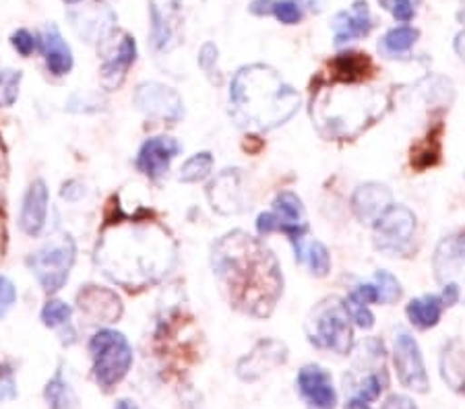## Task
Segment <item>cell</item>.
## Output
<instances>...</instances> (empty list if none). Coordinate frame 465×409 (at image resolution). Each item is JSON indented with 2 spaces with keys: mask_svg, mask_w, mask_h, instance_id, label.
Instances as JSON below:
<instances>
[{
  "mask_svg": "<svg viewBox=\"0 0 465 409\" xmlns=\"http://www.w3.org/2000/svg\"><path fill=\"white\" fill-rule=\"evenodd\" d=\"M440 135H442V122H439L429 132V137L420 141L416 149H411V168L426 170L434 166L440 158Z\"/></svg>",
  "mask_w": 465,
  "mask_h": 409,
  "instance_id": "obj_30",
  "label": "cell"
},
{
  "mask_svg": "<svg viewBox=\"0 0 465 409\" xmlns=\"http://www.w3.org/2000/svg\"><path fill=\"white\" fill-rule=\"evenodd\" d=\"M387 6L391 9L393 17L401 24H410L414 19V0H387Z\"/></svg>",
  "mask_w": 465,
  "mask_h": 409,
  "instance_id": "obj_41",
  "label": "cell"
},
{
  "mask_svg": "<svg viewBox=\"0 0 465 409\" xmlns=\"http://www.w3.org/2000/svg\"><path fill=\"white\" fill-rule=\"evenodd\" d=\"M306 335L317 349L348 355L354 347V326L346 302L340 297H325L319 302L306 321Z\"/></svg>",
  "mask_w": 465,
  "mask_h": 409,
  "instance_id": "obj_5",
  "label": "cell"
},
{
  "mask_svg": "<svg viewBox=\"0 0 465 409\" xmlns=\"http://www.w3.org/2000/svg\"><path fill=\"white\" fill-rule=\"evenodd\" d=\"M71 21L74 32H77L87 42H102L112 34L116 24V15L102 0H94V3L85 5L84 9L73 11Z\"/></svg>",
  "mask_w": 465,
  "mask_h": 409,
  "instance_id": "obj_16",
  "label": "cell"
},
{
  "mask_svg": "<svg viewBox=\"0 0 465 409\" xmlns=\"http://www.w3.org/2000/svg\"><path fill=\"white\" fill-rule=\"evenodd\" d=\"M257 229L261 236L275 232L286 234L296 250L306 240V232H309V221H306L302 200L292 190L280 192L273 200V211L259 215Z\"/></svg>",
  "mask_w": 465,
  "mask_h": 409,
  "instance_id": "obj_8",
  "label": "cell"
},
{
  "mask_svg": "<svg viewBox=\"0 0 465 409\" xmlns=\"http://www.w3.org/2000/svg\"><path fill=\"white\" fill-rule=\"evenodd\" d=\"M77 258V244L69 234H60L27 257V267L48 294L63 289Z\"/></svg>",
  "mask_w": 465,
  "mask_h": 409,
  "instance_id": "obj_7",
  "label": "cell"
},
{
  "mask_svg": "<svg viewBox=\"0 0 465 409\" xmlns=\"http://www.w3.org/2000/svg\"><path fill=\"white\" fill-rule=\"evenodd\" d=\"M212 168H213V155L212 153H209V151L194 153L193 158L186 160L184 166L180 168L178 180L186 182V184L201 182V180H205L209 174H212Z\"/></svg>",
  "mask_w": 465,
  "mask_h": 409,
  "instance_id": "obj_33",
  "label": "cell"
},
{
  "mask_svg": "<svg viewBox=\"0 0 465 409\" xmlns=\"http://www.w3.org/2000/svg\"><path fill=\"white\" fill-rule=\"evenodd\" d=\"M71 318H73V308L66 302L50 300L46 302V307L42 308V323L50 326V329L63 331L64 344H74V329L71 325Z\"/></svg>",
  "mask_w": 465,
  "mask_h": 409,
  "instance_id": "obj_29",
  "label": "cell"
},
{
  "mask_svg": "<svg viewBox=\"0 0 465 409\" xmlns=\"http://www.w3.org/2000/svg\"><path fill=\"white\" fill-rule=\"evenodd\" d=\"M288 360V347L282 341L265 339L252 352L238 362V376L242 381H257L265 372L282 366Z\"/></svg>",
  "mask_w": 465,
  "mask_h": 409,
  "instance_id": "obj_18",
  "label": "cell"
},
{
  "mask_svg": "<svg viewBox=\"0 0 465 409\" xmlns=\"http://www.w3.org/2000/svg\"><path fill=\"white\" fill-rule=\"evenodd\" d=\"M134 58H137V44H134L131 35L124 34L116 50L104 61L100 69V81L108 92H114V89L124 83L126 73L134 64Z\"/></svg>",
  "mask_w": 465,
  "mask_h": 409,
  "instance_id": "obj_22",
  "label": "cell"
},
{
  "mask_svg": "<svg viewBox=\"0 0 465 409\" xmlns=\"http://www.w3.org/2000/svg\"><path fill=\"white\" fill-rule=\"evenodd\" d=\"M440 376L449 389L457 395H465V346L460 339H451L442 347Z\"/></svg>",
  "mask_w": 465,
  "mask_h": 409,
  "instance_id": "obj_25",
  "label": "cell"
},
{
  "mask_svg": "<svg viewBox=\"0 0 465 409\" xmlns=\"http://www.w3.org/2000/svg\"><path fill=\"white\" fill-rule=\"evenodd\" d=\"M273 5H275V0H252L249 11L252 15H259V17H262V15L273 13Z\"/></svg>",
  "mask_w": 465,
  "mask_h": 409,
  "instance_id": "obj_44",
  "label": "cell"
},
{
  "mask_svg": "<svg viewBox=\"0 0 465 409\" xmlns=\"http://www.w3.org/2000/svg\"><path fill=\"white\" fill-rule=\"evenodd\" d=\"M44 397L48 401L50 409H77V397L71 391L69 383L64 381L63 370H58L54 376L50 378L44 391Z\"/></svg>",
  "mask_w": 465,
  "mask_h": 409,
  "instance_id": "obj_31",
  "label": "cell"
},
{
  "mask_svg": "<svg viewBox=\"0 0 465 409\" xmlns=\"http://www.w3.org/2000/svg\"><path fill=\"white\" fill-rule=\"evenodd\" d=\"M387 102L377 92L364 89H319L312 98V121L322 137L356 139L366 126L379 121Z\"/></svg>",
  "mask_w": 465,
  "mask_h": 409,
  "instance_id": "obj_4",
  "label": "cell"
},
{
  "mask_svg": "<svg viewBox=\"0 0 465 409\" xmlns=\"http://www.w3.org/2000/svg\"><path fill=\"white\" fill-rule=\"evenodd\" d=\"M391 190L385 184H362L351 195V211L362 223H374L391 207Z\"/></svg>",
  "mask_w": 465,
  "mask_h": 409,
  "instance_id": "obj_21",
  "label": "cell"
},
{
  "mask_svg": "<svg viewBox=\"0 0 465 409\" xmlns=\"http://www.w3.org/2000/svg\"><path fill=\"white\" fill-rule=\"evenodd\" d=\"M374 247L389 257H406L416 236V215L408 207L391 205L372 223Z\"/></svg>",
  "mask_w": 465,
  "mask_h": 409,
  "instance_id": "obj_9",
  "label": "cell"
},
{
  "mask_svg": "<svg viewBox=\"0 0 465 409\" xmlns=\"http://www.w3.org/2000/svg\"><path fill=\"white\" fill-rule=\"evenodd\" d=\"M94 378L104 391H112L133 366V347L123 333L114 329L97 331L89 341Z\"/></svg>",
  "mask_w": 465,
  "mask_h": 409,
  "instance_id": "obj_6",
  "label": "cell"
},
{
  "mask_svg": "<svg viewBox=\"0 0 465 409\" xmlns=\"http://www.w3.org/2000/svg\"><path fill=\"white\" fill-rule=\"evenodd\" d=\"M212 265L232 307L254 318L272 316L283 294V275L259 238L236 229L213 247Z\"/></svg>",
  "mask_w": 465,
  "mask_h": 409,
  "instance_id": "obj_1",
  "label": "cell"
},
{
  "mask_svg": "<svg viewBox=\"0 0 465 409\" xmlns=\"http://www.w3.org/2000/svg\"><path fill=\"white\" fill-rule=\"evenodd\" d=\"M17 302V289H15L13 281L5 275H0V318L9 315V310Z\"/></svg>",
  "mask_w": 465,
  "mask_h": 409,
  "instance_id": "obj_39",
  "label": "cell"
},
{
  "mask_svg": "<svg viewBox=\"0 0 465 409\" xmlns=\"http://www.w3.org/2000/svg\"><path fill=\"white\" fill-rule=\"evenodd\" d=\"M11 44H13V48L17 50L21 56H29L35 50V46H37L35 37L29 34L27 29H17V32L11 35Z\"/></svg>",
  "mask_w": 465,
  "mask_h": 409,
  "instance_id": "obj_40",
  "label": "cell"
},
{
  "mask_svg": "<svg viewBox=\"0 0 465 409\" xmlns=\"http://www.w3.org/2000/svg\"><path fill=\"white\" fill-rule=\"evenodd\" d=\"M133 102L145 116L162 122L174 124L184 116V102L176 89L155 83V81L141 83L133 95Z\"/></svg>",
  "mask_w": 465,
  "mask_h": 409,
  "instance_id": "obj_12",
  "label": "cell"
},
{
  "mask_svg": "<svg viewBox=\"0 0 465 409\" xmlns=\"http://www.w3.org/2000/svg\"><path fill=\"white\" fill-rule=\"evenodd\" d=\"M176 250L170 234L155 221H131L104 236L97 263L112 281L126 289H143L160 281L174 265Z\"/></svg>",
  "mask_w": 465,
  "mask_h": 409,
  "instance_id": "obj_2",
  "label": "cell"
},
{
  "mask_svg": "<svg viewBox=\"0 0 465 409\" xmlns=\"http://www.w3.org/2000/svg\"><path fill=\"white\" fill-rule=\"evenodd\" d=\"M374 286L379 292L381 304H393L401 297V286L389 271H379L374 275Z\"/></svg>",
  "mask_w": 465,
  "mask_h": 409,
  "instance_id": "obj_35",
  "label": "cell"
},
{
  "mask_svg": "<svg viewBox=\"0 0 465 409\" xmlns=\"http://www.w3.org/2000/svg\"><path fill=\"white\" fill-rule=\"evenodd\" d=\"M272 15H275V19L282 21V24L296 25L302 19V9H300V5L294 3V0H282V3L273 5Z\"/></svg>",
  "mask_w": 465,
  "mask_h": 409,
  "instance_id": "obj_37",
  "label": "cell"
},
{
  "mask_svg": "<svg viewBox=\"0 0 465 409\" xmlns=\"http://www.w3.org/2000/svg\"><path fill=\"white\" fill-rule=\"evenodd\" d=\"M21 71H0V108H9L19 98V83H21Z\"/></svg>",
  "mask_w": 465,
  "mask_h": 409,
  "instance_id": "obj_34",
  "label": "cell"
},
{
  "mask_svg": "<svg viewBox=\"0 0 465 409\" xmlns=\"http://www.w3.org/2000/svg\"><path fill=\"white\" fill-rule=\"evenodd\" d=\"M445 302H442V297L437 294H426L422 297H416V300H411L408 304V318L410 323L416 326L420 331H426V329H432V326H437L440 316H442V310H445Z\"/></svg>",
  "mask_w": 465,
  "mask_h": 409,
  "instance_id": "obj_26",
  "label": "cell"
},
{
  "mask_svg": "<svg viewBox=\"0 0 465 409\" xmlns=\"http://www.w3.org/2000/svg\"><path fill=\"white\" fill-rule=\"evenodd\" d=\"M346 409H372V405L364 404V401H358V399H348Z\"/></svg>",
  "mask_w": 465,
  "mask_h": 409,
  "instance_id": "obj_46",
  "label": "cell"
},
{
  "mask_svg": "<svg viewBox=\"0 0 465 409\" xmlns=\"http://www.w3.org/2000/svg\"><path fill=\"white\" fill-rule=\"evenodd\" d=\"M294 252L298 263L309 267L311 273L317 275V278H325V275L331 271V257H329V250L322 242L304 240Z\"/></svg>",
  "mask_w": 465,
  "mask_h": 409,
  "instance_id": "obj_28",
  "label": "cell"
},
{
  "mask_svg": "<svg viewBox=\"0 0 465 409\" xmlns=\"http://www.w3.org/2000/svg\"><path fill=\"white\" fill-rule=\"evenodd\" d=\"M180 153V143L172 137H153L147 139L139 149L137 170L145 174L149 180H160L168 172L172 160Z\"/></svg>",
  "mask_w": 465,
  "mask_h": 409,
  "instance_id": "obj_17",
  "label": "cell"
},
{
  "mask_svg": "<svg viewBox=\"0 0 465 409\" xmlns=\"http://www.w3.org/2000/svg\"><path fill=\"white\" fill-rule=\"evenodd\" d=\"M77 300L81 312H85L95 323H116L123 316V302L116 292L108 287L85 286L79 292Z\"/></svg>",
  "mask_w": 465,
  "mask_h": 409,
  "instance_id": "obj_19",
  "label": "cell"
},
{
  "mask_svg": "<svg viewBox=\"0 0 465 409\" xmlns=\"http://www.w3.org/2000/svg\"><path fill=\"white\" fill-rule=\"evenodd\" d=\"M432 269L439 284L455 287L460 302L465 304V232L449 236L439 244Z\"/></svg>",
  "mask_w": 465,
  "mask_h": 409,
  "instance_id": "obj_11",
  "label": "cell"
},
{
  "mask_svg": "<svg viewBox=\"0 0 465 409\" xmlns=\"http://www.w3.org/2000/svg\"><path fill=\"white\" fill-rule=\"evenodd\" d=\"M453 46H455V52H457V54H460L461 61L465 63V29H463V32L457 34Z\"/></svg>",
  "mask_w": 465,
  "mask_h": 409,
  "instance_id": "obj_45",
  "label": "cell"
},
{
  "mask_svg": "<svg viewBox=\"0 0 465 409\" xmlns=\"http://www.w3.org/2000/svg\"><path fill=\"white\" fill-rule=\"evenodd\" d=\"M114 409H139V407L134 405L133 401H129V399H123V401H118Z\"/></svg>",
  "mask_w": 465,
  "mask_h": 409,
  "instance_id": "obj_47",
  "label": "cell"
},
{
  "mask_svg": "<svg viewBox=\"0 0 465 409\" xmlns=\"http://www.w3.org/2000/svg\"><path fill=\"white\" fill-rule=\"evenodd\" d=\"M207 199L213 211L222 215H238L246 207V190L242 184V172L238 168L223 170V172L209 184Z\"/></svg>",
  "mask_w": 465,
  "mask_h": 409,
  "instance_id": "obj_14",
  "label": "cell"
},
{
  "mask_svg": "<svg viewBox=\"0 0 465 409\" xmlns=\"http://www.w3.org/2000/svg\"><path fill=\"white\" fill-rule=\"evenodd\" d=\"M66 5H77V3H81V0H64Z\"/></svg>",
  "mask_w": 465,
  "mask_h": 409,
  "instance_id": "obj_48",
  "label": "cell"
},
{
  "mask_svg": "<svg viewBox=\"0 0 465 409\" xmlns=\"http://www.w3.org/2000/svg\"><path fill=\"white\" fill-rule=\"evenodd\" d=\"M40 48L44 52V58H46L48 71L54 74V77H64V74L71 73L73 52L54 24H48L44 27Z\"/></svg>",
  "mask_w": 465,
  "mask_h": 409,
  "instance_id": "obj_24",
  "label": "cell"
},
{
  "mask_svg": "<svg viewBox=\"0 0 465 409\" xmlns=\"http://www.w3.org/2000/svg\"><path fill=\"white\" fill-rule=\"evenodd\" d=\"M381 409H418L414 401L406 395H391L385 404H382Z\"/></svg>",
  "mask_w": 465,
  "mask_h": 409,
  "instance_id": "obj_43",
  "label": "cell"
},
{
  "mask_svg": "<svg viewBox=\"0 0 465 409\" xmlns=\"http://www.w3.org/2000/svg\"><path fill=\"white\" fill-rule=\"evenodd\" d=\"M346 302V308L350 312V318L351 323L358 325L360 329H372L374 326V315L371 312V307H364V304H356V302H350V300H343Z\"/></svg>",
  "mask_w": 465,
  "mask_h": 409,
  "instance_id": "obj_38",
  "label": "cell"
},
{
  "mask_svg": "<svg viewBox=\"0 0 465 409\" xmlns=\"http://www.w3.org/2000/svg\"><path fill=\"white\" fill-rule=\"evenodd\" d=\"M48 186L42 178H37L25 192L24 207H21L19 215V226L27 236H40L42 229L46 228V218H48Z\"/></svg>",
  "mask_w": 465,
  "mask_h": 409,
  "instance_id": "obj_20",
  "label": "cell"
},
{
  "mask_svg": "<svg viewBox=\"0 0 465 409\" xmlns=\"http://www.w3.org/2000/svg\"><path fill=\"white\" fill-rule=\"evenodd\" d=\"M199 66L205 71V74L209 79H212V83L220 85L222 83V77H220V71H217V48L215 44L207 42L203 48L199 52Z\"/></svg>",
  "mask_w": 465,
  "mask_h": 409,
  "instance_id": "obj_36",
  "label": "cell"
},
{
  "mask_svg": "<svg viewBox=\"0 0 465 409\" xmlns=\"http://www.w3.org/2000/svg\"><path fill=\"white\" fill-rule=\"evenodd\" d=\"M372 71V63L369 54H360V52H348V54H340L331 63V77L333 81H341V83H356L369 77Z\"/></svg>",
  "mask_w": 465,
  "mask_h": 409,
  "instance_id": "obj_27",
  "label": "cell"
},
{
  "mask_svg": "<svg viewBox=\"0 0 465 409\" xmlns=\"http://www.w3.org/2000/svg\"><path fill=\"white\" fill-rule=\"evenodd\" d=\"M393 366L397 372V381L401 383V386L420 393V395L430 391V381L429 375H426L422 352H420V346L408 331L395 333Z\"/></svg>",
  "mask_w": 465,
  "mask_h": 409,
  "instance_id": "obj_10",
  "label": "cell"
},
{
  "mask_svg": "<svg viewBox=\"0 0 465 409\" xmlns=\"http://www.w3.org/2000/svg\"><path fill=\"white\" fill-rule=\"evenodd\" d=\"M418 29L414 27H408V25H401V27H395L391 32H387L385 37L381 40V50L385 52L387 56H401V54H408L414 46L416 40H418Z\"/></svg>",
  "mask_w": 465,
  "mask_h": 409,
  "instance_id": "obj_32",
  "label": "cell"
},
{
  "mask_svg": "<svg viewBox=\"0 0 465 409\" xmlns=\"http://www.w3.org/2000/svg\"><path fill=\"white\" fill-rule=\"evenodd\" d=\"M331 29L335 35V44H346L351 40H358V37L369 35L372 29L369 3H364V0H356L350 11L337 13L333 17Z\"/></svg>",
  "mask_w": 465,
  "mask_h": 409,
  "instance_id": "obj_23",
  "label": "cell"
},
{
  "mask_svg": "<svg viewBox=\"0 0 465 409\" xmlns=\"http://www.w3.org/2000/svg\"><path fill=\"white\" fill-rule=\"evenodd\" d=\"M300 108V93L267 64L242 66L232 79L230 114L242 129L273 131Z\"/></svg>",
  "mask_w": 465,
  "mask_h": 409,
  "instance_id": "obj_3",
  "label": "cell"
},
{
  "mask_svg": "<svg viewBox=\"0 0 465 409\" xmlns=\"http://www.w3.org/2000/svg\"><path fill=\"white\" fill-rule=\"evenodd\" d=\"M152 11V46L155 52H170L176 46L180 27V0H149Z\"/></svg>",
  "mask_w": 465,
  "mask_h": 409,
  "instance_id": "obj_15",
  "label": "cell"
},
{
  "mask_svg": "<svg viewBox=\"0 0 465 409\" xmlns=\"http://www.w3.org/2000/svg\"><path fill=\"white\" fill-rule=\"evenodd\" d=\"M296 391L300 399L304 401L306 409H335L337 407V391L333 386V378L319 364H309L298 372Z\"/></svg>",
  "mask_w": 465,
  "mask_h": 409,
  "instance_id": "obj_13",
  "label": "cell"
},
{
  "mask_svg": "<svg viewBox=\"0 0 465 409\" xmlns=\"http://www.w3.org/2000/svg\"><path fill=\"white\" fill-rule=\"evenodd\" d=\"M17 397V385H15L13 372L9 368L0 370V404L5 401H13Z\"/></svg>",
  "mask_w": 465,
  "mask_h": 409,
  "instance_id": "obj_42",
  "label": "cell"
}]
</instances>
